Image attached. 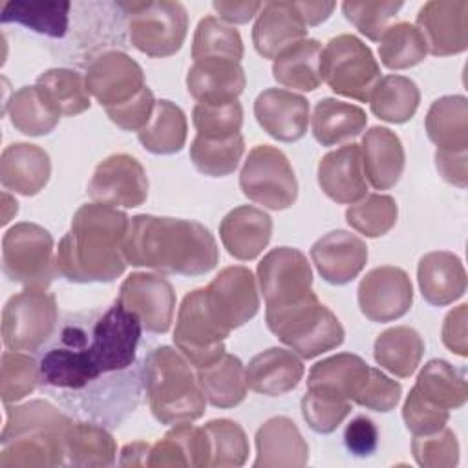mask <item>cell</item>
Listing matches in <instances>:
<instances>
[{
    "label": "cell",
    "instance_id": "cell-8",
    "mask_svg": "<svg viewBox=\"0 0 468 468\" xmlns=\"http://www.w3.org/2000/svg\"><path fill=\"white\" fill-rule=\"evenodd\" d=\"M126 15L130 44L152 58L177 53L186 38L188 13L181 2L143 0L119 2Z\"/></svg>",
    "mask_w": 468,
    "mask_h": 468
},
{
    "label": "cell",
    "instance_id": "cell-37",
    "mask_svg": "<svg viewBox=\"0 0 468 468\" xmlns=\"http://www.w3.org/2000/svg\"><path fill=\"white\" fill-rule=\"evenodd\" d=\"M413 389L419 397L439 408L448 411L459 410L468 399L466 371L453 367L446 360L433 358L419 371Z\"/></svg>",
    "mask_w": 468,
    "mask_h": 468
},
{
    "label": "cell",
    "instance_id": "cell-3",
    "mask_svg": "<svg viewBox=\"0 0 468 468\" xmlns=\"http://www.w3.org/2000/svg\"><path fill=\"white\" fill-rule=\"evenodd\" d=\"M130 218L117 207L86 203L57 247V271L73 283H108L126 269L124 239Z\"/></svg>",
    "mask_w": 468,
    "mask_h": 468
},
{
    "label": "cell",
    "instance_id": "cell-51",
    "mask_svg": "<svg viewBox=\"0 0 468 468\" xmlns=\"http://www.w3.org/2000/svg\"><path fill=\"white\" fill-rule=\"evenodd\" d=\"M38 386L37 356L24 351H4L0 367V395L4 404L16 402Z\"/></svg>",
    "mask_w": 468,
    "mask_h": 468
},
{
    "label": "cell",
    "instance_id": "cell-9",
    "mask_svg": "<svg viewBox=\"0 0 468 468\" xmlns=\"http://www.w3.org/2000/svg\"><path fill=\"white\" fill-rule=\"evenodd\" d=\"M2 271L26 289H48L58 274L51 234L29 221L13 225L2 238Z\"/></svg>",
    "mask_w": 468,
    "mask_h": 468
},
{
    "label": "cell",
    "instance_id": "cell-4",
    "mask_svg": "<svg viewBox=\"0 0 468 468\" xmlns=\"http://www.w3.org/2000/svg\"><path fill=\"white\" fill-rule=\"evenodd\" d=\"M5 406L0 468H37L66 463V433L73 422L46 400Z\"/></svg>",
    "mask_w": 468,
    "mask_h": 468
},
{
    "label": "cell",
    "instance_id": "cell-6",
    "mask_svg": "<svg viewBox=\"0 0 468 468\" xmlns=\"http://www.w3.org/2000/svg\"><path fill=\"white\" fill-rule=\"evenodd\" d=\"M126 15L119 2H71L68 35L62 42L53 44L51 51L62 62L88 68L99 55L126 48Z\"/></svg>",
    "mask_w": 468,
    "mask_h": 468
},
{
    "label": "cell",
    "instance_id": "cell-54",
    "mask_svg": "<svg viewBox=\"0 0 468 468\" xmlns=\"http://www.w3.org/2000/svg\"><path fill=\"white\" fill-rule=\"evenodd\" d=\"M351 411V402L336 400L314 391H305L302 399V415L307 426L316 433L335 431Z\"/></svg>",
    "mask_w": 468,
    "mask_h": 468
},
{
    "label": "cell",
    "instance_id": "cell-39",
    "mask_svg": "<svg viewBox=\"0 0 468 468\" xmlns=\"http://www.w3.org/2000/svg\"><path fill=\"white\" fill-rule=\"evenodd\" d=\"M422 353V336L408 325H397L382 331L373 346L375 362L399 378H408L415 373Z\"/></svg>",
    "mask_w": 468,
    "mask_h": 468
},
{
    "label": "cell",
    "instance_id": "cell-50",
    "mask_svg": "<svg viewBox=\"0 0 468 468\" xmlns=\"http://www.w3.org/2000/svg\"><path fill=\"white\" fill-rule=\"evenodd\" d=\"M192 124L199 137L229 139L241 130L243 108L238 99L229 102H197L192 110Z\"/></svg>",
    "mask_w": 468,
    "mask_h": 468
},
{
    "label": "cell",
    "instance_id": "cell-61",
    "mask_svg": "<svg viewBox=\"0 0 468 468\" xmlns=\"http://www.w3.org/2000/svg\"><path fill=\"white\" fill-rule=\"evenodd\" d=\"M212 7L219 15V20H225L229 24H245L254 15L260 13L263 4L256 2V0H243V2L216 0V2H212Z\"/></svg>",
    "mask_w": 468,
    "mask_h": 468
},
{
    "label": "cell",
    "instance_id": "cell-15",
    "mask_svg": "<svg viewBox=\"0 0 468 468\" xmlns=\"http://www.w3.org/2000/svg\"><path fill=\"white\" fill-rule=\"evenodd\" d=\"M117 302L132 311L148 333L165 335L172 325L176 292L161 274L132 272L121 283Z\"/></svg>",
    "mask_w": 468,
    "mask_h": 468
},
{
    "label": "cell",
    "instance_id": "cell-45",
    "mask_svg": "<svg viewBox=\"0 0 468 468\" xmlns=\"http://www.w3.org/2000/svg\"><path fill=\"white\" fill-rule=\"evenodd\" d=\"M378 57L388 69H408L420 64L428 55V46L415 24H391L378 40Z\"/></svg>",
    "mask_w": 468,
    "mask_h": 468
},
{
    "label": "cell",
    "instance_id": "cell-26",
    "mask_svg": "<svg viewBox=\"0 0 468 468\" xmlns=\"http://www.w3.org/2000/svg\"><path fill=\"white\" fill-rule=\"evenodd\" d=\"M360 155L366 179L375 190H389L399 183L406 155L395 132L386 126H371L362 137Z\"/></svg>",
    "mask_w": 468,
    "mask_h": 468
},
{
    "label": "cell",
    "instance_id": "cell-32",
    "mask_svg": "<svg viewBox=\"0 0 468 468\" xmlns=\"http://www.w3.org/2000/svg\"><path fill=\"white\" fill-rule=\"evenodd\" d=\"M254 466H305L309 446L289 417H272L256 431Z\"/></svg>",
    "mask_w": 468,
    "mask_h": 468
},
{
    "label": "cell",
    "instance_id": "cell-46",
    "mask_svg": "<svg viewBox=\"0 0 468 468\" xmlns=\"http://www.w3.org/2000/svg\"><path fill=\"white\" fill-rule=\"evenodd\" d=\"M245 152L243 135L229 139H205L196 135L190 144V161L208 177H225L232 174Z\"/></svg>",
    "mask_w": 468,
    "mask_h": 468
},
{
    "label": "cell",
    "instance_id": "cell-33",
    "mask_svg": "<svg viewBox=\"0 0 468 468\" xmlns=\"http://www.w3.org/2000/svg\"><path fill=\"white\" fill-rule=\"evenodd\" d=\"M367 124L366 112L338 99H320L313 110L311 130L322 146H336L358 137Z\"/></svg>",
    "mask_w": 468,
    "mask_h": 468
},
{
    "label": "cell",
    "instance_id": "cell-28",
    "mask_svg": "<svg viewBox=\"0 0 468 468\" xmlns=\"http://www.w3.org/2000/svg\"><path fill=\"white\" fill-rule=\"evenodd\" d=\"M51 161L44 148L29 143H13L0 155V183L5 190L35 196L49 181Z\"/></svg>",
    "mask_w": 468,
    "mask_h": 468
},
{
    "label": "cell",
    "instance_id": "cell-38",
    "mask_svg": "<svg viewBox=\"0 0 468 468\" xmlns=\"http://www.w3.org/2000/svg\"><path fill=\"white\" fill-rule=\"evenodd\" d=\"M320 55L322 44L314 38H303L283 49L272 62V77L278 84L313 91L320 86Z\"/></svg>",
    "mask_w": 468,
    "mask_h": 468
},
{
    "label": "cell",
    "instance_id": "cell-16",
    "mask_svg": "<svg viewBox=\"0 0 468 468\" xmlns=\"http://www.w3.org/2000/svg\"><path fill=\"white\" fill-rule=\"evenodd\" d=\"M88 196L112 207H139L148 197L146 172L133 155L113 154L95 166L88 183Z\"/></svg>",
    "mask_w": 468,
    "mask_h": 468
},
{
    "label": "cell",
    "instance_id": "cell-34",
    "mask_svg": "<svg viewBox=\"0 0 468 468\" xmlns=\"http://www.w3.org/2000/svg\"><path fill=\"white\" fill-rule=\"evenodd\" d=\"M71 18V2H22L11 0L2 5V24H20L38 35H44L51 44L66 38Z\"/></svg>",
    "mask_w": 468,
    "mask_h": 468
},
{
    "label": "cell",
    "instance_id": "cell-44",
    "mask_svg": "<svg viewBox=\"0 0 468 468\" xmlns=\"http://www.w3.org/2000/svg\"><path fill=\"white\" fill-rule=\"evenodd\" d=\"M192 58H225L239 62L243 58V40L230 24L208 15L197 22L192 40Z\"/></svg>",
    "mask_w": 468,
    "mask_h": 468
},
{
    "label": "cell",
    "instance_id": "cell-12",
    "mask_svg": "<svg viewBox=\"0 0 468 468\" xmlns=\"http://www.w3.org/2000/svg\"><path fill=\"white\" fill-rule=\"evenodd\" d=\"M58 307L46 289H24L2 311V340L11 351L37 353L58 325Z\"/></svg>",
    "mask_w": 468,
    "mask_h": 468
},
{
    "label": "cell",
    "instance_id": "cell-63",
    "mask_svg": "<svg viewBox=\"0 0 468 468\" xmlns=\"http://www.w3.org/2000/svg\"><path fill=\"white\" fill-rule=\"evenodd\" d=\"M150 446L148 442L137 441V442H130L121 450V459L119 464L121 466H146L148 461V453H150Z\"/></svg>",
    "mask_w": 468,
    "mask_h": 468
},
{
    "label": "cell",
    "instance_id": "cell-58",
    "mask_svg": "<svg viewBox=\"0 0 468 468\" xmlns=\"http://www.w3.org/2000/svg\"><path fill=\"white\" fill-rule=\"evenodd\" d=\"M344 444L356 457L371 455L378 446L377 424L366 415H356L344 430Z\"/></svg>",
    "mask_w": 468,
    "mask_h": 468
},
{
    "label": "cell",
    "instance_id": "cell-5",
    "mask_svg": "<svg viewBox=\"0 0 468 468\" xmlns=\"http://www.w3.org/2000/svg\"><path fill=\"white\" fill-rule=\"evenodd\" d=\"M143 386L157 422L176 426L203 417L207 397L190 362L170 346L154 347L143 360Z\"/></svg>",
    "mask_w": 468,
    "mask_h": 468
},
{
    "label": "cell",
    "instance_id": "cell-40",
    "mask_svg": "<svg viewBox=\"0 0 468 468\" xmlns=\"http://www.w3.org/2000/svg\"><path fill=\"white\" fill-rule=\"evenodd\" d=\"M199 386L214 408H234L247 397V378L243 362L225 353L219 360L197 369Z\"/></svg>",
    "mask_w": 468,
    "mask_h": 468
},
{
    "label": "cell",
    "instance_id": "cell-42",
    "mask_svg": "<svg viewBox=\"0 0 468 468\" xmlns=\"http://www.w3.org/2000/svg\"><path fill=\"white\" fill-rule=\"evenodd\" d=\"M186 115L172 101H155L154 113L148 124L137 132L139 143L144 150L157 155H170L181 152L186 143Z\"/></svg>",
    "mask_w": 468,
    "mask_h": 468
},
{
    "label": "cell",
    "instance_id": "cell-62",
    "mask_svg": "<svg viewBox=\"0 0 468 468\" xmlns=\"http://www.w3.org/2000/svg\"><path fill=\"white\" fill-rule=\"evenodd\" d=\"M296 7L300 9L307 27L309 26H318L325 22L331 13L335 11L336 4L335 2H296Z\"/></svg>",
    "mask_w": 468,
    "mask_h": 468
},
{
    "label": "cell",
    "instance_id": "cell-59",
    "mask_svg": "<svg viewBox=\"0 0 468 468\" xmlns=\"http://www.w3.org/2000/svg\"><path fill=\"white\" fill-rule=\"evenodd\" d=\"M466 320H468V305L461 303L452 309L442 324V344L455 355H468V336H466Z\"/></svg>",
    "mask_w": 468,
    "mask_h": 468
},
{
    "label": "cell",
    "instance_id": "cell-47",
    "mask_svg": "<svg viewBox=\"0 0 468 468\" xmlns=\"http://www.w3.org/2000/svg\"><path fill=\"white\" fill-rule=\"evenodd\" d=\"M51 97L62 115L73 117L90 108V91L80 73L69 68H51L37 77V82Z\"/></svg>",
    "mask_w": 468,
    "mask_h": 468
},
{
    "label": "cell",
    "instance_id": "cell-36",
    "mask_svg": "<svg viewBox=\"0 0 468 468\" xmlns=\"http://www.w3.org/2000/svg\"><path fill=\"white\" fill-rule=\"evenodd\" d=\"M7 104L5 112L13 128L31 137L49 133L62 117L57 104L38 84L22 86L11 95Z\"/></svg>",
    "mask_w": 468,
    "mask_h": 468
},
{
    "label": "cell",
    "instance_id": "cell-18",
    "mask_svg": "<svg viewBox=\"0 0 468 468\" xmlns=\"http://www.w3.org/2000/svg\"><path fill=\"white\" fill-rule=\"evenodd\" d=\"M86 88L104 110L133 99L146 84L143 68L124 51H106L86 68Z\"/></svg>",
    "mask_w": 468,
    "mask_h": 468
},
{
    "label": "cell",
    "instance_id": "cell-24",
    "mask_svg": "<svg viewBox=\"0 0 468 468\" xmlns=\"http://www.w3.org/2000/svg\"><path fill=\"white\" fill-rule=\"evenodd\" d=\"M318 185L329 199L340 205H353L367 196L360 144L349 143L325 154L318 163Z\"/></svg>",
    "mask_w": 468,
    "mask_h": 468
},
{
    "label": "cell",
    "instance_id": "cell-27",
    "mask_svg": "<svg viewBox=\"0 0 468 468\" xmlns=\"http://www.w3.org/2000/svg\"><path fill=\"white\" fill-rule=\"evenodd\" d=\"M305 373L302 358L283 347H269L249 360L245 367L247 386L267 397H280L292 391Z\"/></svg>",
    "mask_w": 468,
    "mask_h": 468
},
{
    "label": "cell",
    "instance_id": "cell-23",
    "mask_svg": "<svg viewBox=\"0 0 468 468\" xmlns=\"http://www.w3.org/2000/svg\"><path fill=\"white\" fill-rule=\"evenodd\" d=\"M307 24L296 2H265L252 26V44L263 58H276L289 46L307 38Z\"/></svg>",
    "mask_w": 468,
    "mask_h": 468
},
{
    "label": "cell",
    "instance_id": "cell-14",
    "mask_svg": "<svg viewBox=\"0 0 468 468\" xmlns=\"http://www.w3.org/2000/svg\"><path fill=\"white\" fill-rule=\"evenodd\" d=\"M265 307L285 305L313 292V269L307 256L294 247L269 250L256 269Z\"/></svg>",
    "mask_w": 468,
    "mask_h": 468
},
{
    "label": "cell",
    "instance_id": "cell-52",
    "mask_svg": "<svg viewBox=\"0 0 468 468\" xmlns=\"http://www.w3.org/2000/svg\"><path fill=\"white\" fill-rule=\"evenodd\" d=\"M404 4L400 0H366L353 2L347 0L342 4L346 18L369 40L378 42L384 31L391 26V20L397 16Z\"/></svg>",
    "mask_w": 468,
    "mask_h": 468
},
{
    "label": "cell",
    "instance_id": "cell-43",
    "mask_svg": "<svg viewBox=\"0 0 468 468\" xmlns=\"http://www.w3.org/2000/svg\"><path fill=\"white\" fill-rule=\"evenodd\" d=\"M420 102V91L417 84L404 75L382 77L369 97L371 112L386 122L402 124L410 121Z\"/></svg>",
    "mask_w": 468,
    "mask_h": 468
},
{
    "label": "cell",
    "instance_id": "cell-11",
    "mask_svg": "<svg viewBox=\"0 0 468 468\" xmlns=\"http://www.w3.org/2000/svg\"><path fill=\"white\" fill-rule=\"evenodd\" d=\"M230 335L210 307L205 287L188 292L177 311L174 344L197 369L207 367L225 355V338Z\"/></svg>",
    "mask_w": 468,
    "mask_h": 468
},
{
    "label": "cell",
    "instance_id": "cell-25",
    "mask_svg": "<svg viewBox=\"0 0 468 468\" xmlns=\"http://www.w3.org/2000/svg\"><path fill=\"white\" fill-rule=\"evenodd\" d=\"M272 236V219L261 208L241 205L232 208L219 223V239L227 252L239 260L258 258Z\"/></svg>",
    "mask_w": 468,
    "mask_h": 468
},
{
    "label": "cell",
    "instance_id": "cell-19",
    "mask_svg": "<svg viewBox=\"0 0 468 468\" xmlns=\"http://www.w3.org/2000/svg\"><path fill=\"white\" fill-rule=\"evenodd\" d=\"M205 291L216 316L230 331L247 324L260 309L256 278L243 265L221 269Z\"/></svg>",
    "mask_w": 468,
    "mask_h": 468
},
{
    "label": "cell",
    "instance_id": "cell-22",
    "mask_svg": "<svg viewBox=\"0 0 468 468\" xmlns=\"http://www.w3.org/2000/svg\"><path fill=\"white\" fill-rule=\"evenodd\" d=\"M309 254L327 283L346 285L366 267L367 245L347 230H331L313 243Z\"/></svg>",
    "mask_w": 468,
    "mask_h": 468
},
{
    "label": "cell",
    "instance_id": "cell-53",
    "mask_svg": "<svg viewBox=\"0 0 468 468\" xmlns=\"http://www.w3.org/2000/svg\"><path fill=\"white\" fill-rule=\"evenodd\" d=\"M411 450L417 464L426 468H450L459 461L457 437L446 426L430 435H415Z\"/></svg>",
    "mask_w": 468,
    "mask_h": 468
},
{
    "label": "cell",
    "instance_id": "cell-10",
    "mask_svg": "<svg viewBox=\"0 0 468 468\" xmlns=\"http://www.w3.org/2000/svg\"><path fill=\"white\" fill-rule=\"evenodd\" d=\"M320 79L336 95L369 102L373 88L380 80V66L358 37L344 33L322 48Z\"/></svg>",
    "mask_w": 468,
    "mask_h": 468
},
{
    "label": "cell",
    "instance_id": "cell-7",
    "mask_svg": "<svg viewBox=\"0 0 468 468\" xmlns=\"http://www.w3.org/2000/svg\"><path fill=\"white\" fill-rule=\"evenodd\" d=\"M269 331L300 358H314L344 342L346 331L336 314L314 292L276 307H265Z\"/></svg>",
    "mask_w": 468,
    "mask_h": 468
},
{
    "label": "cell",
    "instance_id": "cell-41",
    "mask_svg": "<svg viewBox=\"0 0 468 468\" xmlns=\"http://www.w3.org/2000/svg\"><path fill=\"white\" fill-rule=\"evenodd\" d=\"M117 444L106 426L82 420L71 422L66 433V463L73 466H112Z\"/></svg>",
    "mask_w": 468,
    "mask_h": 468
},
{
    "label": "cell",
    "instance_id": "cell-55",
    "mask_svg": "<svg viewBox=\"0 0 468 468\" xmlns=\"http://www.w3.org/2000/svg\"><path fill=\"white\" fill-rule=\"evenodd\" d=\"M402 419H404L406 428L413 435H430L446 426V422L450 419V411L424 400L411 388L410 395L406 397L404 406H402Z\"/></svg>",
    "mask_w": 468,
    "mask_h": 468
},
{
    "label": "cell",
    "instance_id": "cell-57",
    "mask_svg": "<svg viewBox=\"0 0 468 468\" xmlns=\"http://www.w3.org/2000/svg\"><path fill=\"white\" fill-rule=\"evenodd\" d=\"M155 108V99H154V91L144 86L133 99H130L128 102L115 106V108H108L106 115L110 117V121L113 124H117L119 128L126 130V132H141Z\"/></svg>",
    "mask_w": 468,
    "mask_h": 468
},
{
    "label": "cell",
    "instance_id": "cell-13",
    "mask_svg": "<svg viewBox=\"0 0 468 468\" xmlns=\"http://www.w3.org/2000/svg\"><path fill=\"white\" fill-rule=\"evenodd\" d=\"M243 196L269 210H285L298 197V181L287 155L271 144L254 146L239 172Z\"/></svg>",
    "mask_w": 468,
    "mask_h": 468
},
{
    "label": "cell",
    "instance_id": "cell-1",
    "mask_svg": "<svg viewBox=\"0 0 468 468\" xmlns=\"http://www.w3.org/2000/svg\"><path fill=\"white\" fill-rule=\"evenodd\" d=\"M141 320L117 300L60 316L35 353L38 388L80 420L121 426L143 399Z\"/></svg>",
    "mask_w": 468,
    "mask_h": 468
},
{
    "label": "cell",
    "instance_id": "cell-17",
    "mask_svg": "<svg viewBox=\"0 0 468 468\" xmlns=\"http://www.w3.org/2000/svg\"><path fill=\"white\" fill-rule=\"evenodd\" d=\"M358 307L369 322L402 318L413 303V285L406 271L393 265L371 269L358 285Z\"/></svg>",
    "mask_w": 468,
    "mask_h": 468
},
{
    "label": "cell",
    "instance_id": "cell-35",
    "mask_svg": "<svg viewBox=\"0 0 468 468\" xmlns=\"http://www.w3.org/2000/svg\"><path fill=\"white\" fill-rule=\"evenodd\" d=\"M426 133L437 150H468V101L464 95H444L426 113Z\"/></svg>",
    "mask_w": 468,
    "mask_h": 468
},
{
    "label": "cell",
    "instance_id": "cell-30",
    "mask_svg": "<svg viewBox=\"0 0 468 468\" xmlns=\"http://www.w3.org/2000/svg\"><path fill=\"white\" fill-rule=\"evenodd\" d=\"M369 375V366L353 353H338L316 362L307 375V389L353 402Z\"/></svg>",
    "mask_w": 468,
    "mask_h": 468
},
{
    "label": "cell",
    "instance_id": "cell-2",
    "mask_svg": "<svg viewBox=\"0 0 468 468\" xmlns=\"http://www.w3.org/2000/svg\"><path fill=\"white\" fill-rule=\"evenodd\" d=\"M124 258L133 267L159 274L203 276L218 265L219 250L199 221L137 214L130 218Z\"/></svg>",
    "mask_w": 468,
    "mask_h": 468
},
{
    "label": "cell",
    "instance_id": "cell-20",
    "mask_svg": "<svg viewBox=\"0 0 468 468\" xmlns=\"http://www.w3.org/2000/svg\"><path fill=\"white\" fill-rule=\"evenodd\" d=\"M417 29L426 40L428 53L448 57L468 48V2L430 0L417 13Z\"/></svg>",
    "mask_w": 468,
    "mask_h": 468
},
{
    "label": "cell",
    "instance_id": "cell-60",
    "mask_svg": "<svg viewBox=\"0 0 468 468\" xmlns=\"http://www.w3.org/2000/svg\"><path fill=\"white\" fill-rule=\"evenodd\" d=\"M435 166L439 176L459 186L466 188V152H446V150H437L435 152Z\"/></svg>",
    "mask_w": 468,
    "mask_h": 468
},
{
    "label": "cell",
    "instance_id": "cell-31",
    "mask_svg": "<svg viewBox=\"0 0 468 468\" xmlns=\"http://www.w3.org/2000/svg\"><path fill=\"white\" fill-rule=\"evenodd\" d=\"M245 82L241 64L225 58L196 60L186 73V90L197 102L236 101Z\"/></svg>",
    "mask_w": 468,
    "mask_h": 468
},
{
    "label": "cell",
    "instance_id": "cell-21",
    "mask_svg": "<svg viewBox=\"0 0 468 468\" xmlns=\"http://www.w3.org/2000/svg\"><path fill=\"white\" fill-rule=\"evenodd\" d=\"M254 117L272 139L294 143L307 132L309 102L294 91L267 88L254 101Z\"/></svg>",
    "mask_w": 468,
    "mask_h": 468
},
{
    "label": "cell",
    "instance_id": "cell-49",
    "mask_svg": "<svg viewBox=\"0 0 468 468\" xmlns=\"http://www.w3.org/2000/svg\"><path fill=\"white\" fill-rule=\"evenodd\" d=\"M210 444V466H241L249 457V441L243 428L229 419H216L205 426Z\"/></svg>",
    "mask_w": 468,
    "mask_h": 468
},
{
    "label": "cell",
    "instance_id": "cell-29",
    "mask_svg": "<svg viewBox=\"0 0 468 468\" xmlns=\"http://www.w3.org/2000/svg\"><path fill=\"white\" fill-rule=\"evenodd\" d=\"M417 282L422 298L437 307L459 300L466 291V271L459 256L448 250H433L420 258Z\"/></svg>",
    "mask_w": 468,
    "mask_h": 468
},
{
    "label": "cell",
    "instance_id": "cell-56",
    "mask_svg": "<svg viewBox=\"0 0 468 468\" xmlns=\"http://www.w3.org/2000/svg\"><path fill=\"white\" fill-rule=\"evenodd\" d=\"M400 395H402V386L397 380L386 377L377 367H369L367 380L362 386V389L356 393L353 402L373 411L388 413L395 410V406L400 400Z\"/></svg>",
    "mask_w": 468,
    "mask_h": 468
},
{
    "label": "cell",
    "instance_id": "cell-48",
    "mask_svg": "<svg viewBox=\"0 0 468 468\" xmlns=\"http://www.w3.org/2000/svg\"><path fill=\"white\" fill-rule=\"evenodd\" d=\"M397 216V201L386 194H367L346 210L347 225L366 238L388 234L395 227Z\"/></svg>",
    "mask_w": 468,
    "mask_h": 468
}]
</instances>
